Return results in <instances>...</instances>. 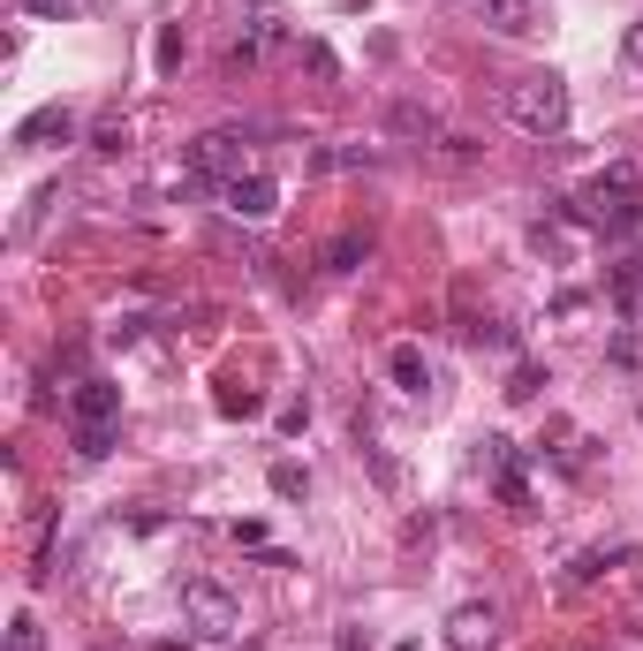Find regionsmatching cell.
I'll use <instances>...</instances> for the list:
<instances>
[{
  "label": "cell",
  "instance_id": "1",
  "mask_svg": "<svg viewBox=\"0 0 643 651\" xmlns=\"http://www.w3.org/2000/svg\"><path fill=\"white\" fill-rule=\"evenodd\" d=\"M499 107H507V122L530 130V137H560V130H568V84H560L553 69L515 76V84L499 91Z\"/></svg>",
  "mask_w": 643,
  "mask_h": 651
},
{
  "label": "cell",
  "instance_id": "2",
  "mask_svg": "<svg viewBox=\"0 0 643 651\" xmlns=\"http://www.w3.org/2000/svg\"><path fill=\"white\" fill-rule=\"evenodd\" d=\"M583 212L606 228V235H636L643 228V205H636V167L629 160H614L591 189H583Z\"/></svg>",
  "mask_w": 643,
  "mask_h": 651
},
{
  "label": "cell",
  "instance_id": "3",
  "mask_svg": "<svg viewBox=\"0 0 643 651\" xmlns=\"http://www.w3.org/2000/svg\"><path fill=\"white\" fill-rule=\"evenodd\" d=\"M182 622H189L197 637L227 644V637L243 629V606H235V599H227V591H220L212 576H189V584H182Z\"/></svg>",
  "mask_w": 643,
  "mask_h": 651
},
{
  "label": "cell",
  "instance_id": "4",
  "mask_svg": "<svg viewBox=\"0 0 643 651\" xmlns=\"http://www.w3.org/2000/svg\"><path fill=\"white\" fill-rule=\"evenodd\" d=\"M243 145H250V130H205L189 145V174L197 182H235L243 174Z\"/></svg>",
  "mask_w": 643,
  "mask_h": 651
},
{
  "label": "cell",
  "instance_id": "5",
  "mask_svg": "<svg viewBox=\"0 0 643 651\" xmlns=\"http://www.w3.org/2000/svg\"><path fill=\"white\" fill-rule=\"evenodd\" d=\"M220 205H227V220L265 228V220L281 212V182H273V174H235V182H220Z\"/></svg>",
  "mask_w": 643,
  "mask_h": 651
},
{
  "label": "cell",
  "instance_id": "6",
  "mask_svg": "<svg viewBox=\"0 0 643 651\" xmlns=\"http://www.w3.org/2000/svg\"><path fill=\"white\" fill-rule=\"evenodd\" d=\"M69 137H76V114H69V107H38V114L15 122V152H53V145H69Z\"/></svg>",
  "mask_w": 643,
  "mask_h": 651
},
{
  "label": "cell",
  "instance_id": "7",
  "mask_svg": "<svg viewBox=\"0 0 643 651\" xmlns=\"http://www.w3.org/2000/svg\"><path fill=\"white\" fill-rule=\"evenodd\" d=\"M447 644L455 651H492L499 644V606H478V599L455 606V614H447Z\"/></svg>",
  "mask_w": 643,
  "mask_h": 651
},
{
  "label": "cell",
  "instance_id": "8",
  "mask_svg": "<svg viewBox=\"0 0 643 651\" xmlns=\"http://www.w3.org/2000/svg\"><path fill=\"white\" fill-rule=\"evenodd\" d=\"M69 417H76V425H114V417H122V386H114V379H76Z\"/></svg>",
  "mask_w": 643,
  "mask_h": 651
},
{
  "label": "cell",
  "instance_id": "9",
  "mask_svg": "<svg viewBox=\"0 0 643 651\" xmlns=\"http://www.w3.org/2000/svg\"><path fill=\"white\" fill-rule=\"evenodd\" d=\"M484 30H499V38H530L537 23H545V0H478Z\"/></svg>",
  "mask_w": 643,
  "mask_h": 651
},
{
  "label": "cell",
  "instance_id": "10",
  "mask_svg": "<svg viewBox=\"0 0 643 651\" xmlns=\"http://www.w3.org/2000/svg\"><path fill=\"white\" fill-rule=\"evenodd\" d=\"M386 371H394V386H401V394H424V386H432V364H424V348H417V341H401V348L386 356Z\"/></svg>",
  "mask_w": 643,
  "mask_h": 651
},
{
  "label": "cell",
  "instance_id": "11",
  "mask_svg": "<svg viewBox=\"0 0 643 651\" xmlns=\"http://www.w3.org/2000/svg\"><path fill=\"white\" fill-rule=\"evenodd\" d=\"M386 130H394V137H440V114L417 107V99H394V107H386Z\"/></svg>",
  "mask_w": 643,
  "mask_h": 651
},
{
  "label": "cell",
  "instance_id": "12",
  "mask_svg": "<svg viewBox=\"0 0 643 651\" xmlns=\"http://www.w3.org/2000/svg\"><path fill=\"white\" fill-rule=\"evenodd\" d=\"M311 167H319V174H341V167H379V152H371V145H333V152H311Z\"/></svg>",
  "mask_w": 643,
  "mask_h": 651
},
{
  "label": "cell",
  "instance_id": "13",
  "mask_svg": "<svg viewBox=\"0 0 643 651\" xmlns=\"http://www.w3.org/2000/svg\"><path fill=\"white\" fill-rule=\"evenodd\" d=\"M363 250H371V235H333V243H325V273H348Z\"/></svg>",
  "mask_w": 643,
  "mask_h": 651
},
{
  "label": "cell",
  "instance_id": "14",
  "mask_svg": "<svg viewBox=\"0 0 643 651\" xmlns=\"http://www.w3.org/2000/svg\"><path fill=\"white\" fill-rule=\"evenodd\" d=\"M76 455H84V463L114 455V425H76Z\"/></svg>",
  "mask_w": 643,
  "mask_h": 651
},
{
  "label": "cell",
  "instance_id": "15",
  "mask_svg": "<svg viewBox=\"0 0 643 651\" xmlns=\"http://www.w3.org/2000/svg\"><path fill=\"white\" fill-rule=\"evenodd\" d=\"M8 651H46V629H38V614H15V622H8Z\"/></svg>",
  "mask_w": 643,
  "mask_h": 651
},
{
  "label": "cell",
  "instance_id": "16",
  "mask_svg": "<svg viewBox=\"0 0 643 651\" xmlns=\"http://www.w3.org/2000/svg\"><path fill=\"white\" fill-rule=\"evenodd\" d=\"M499 500H507V507H530V486H522V463H515V455L499 463Z\"/></svg>",
  "mask_w": 643,
  "mask_h": 651
},
{
  "label": "cell",
  "instance_id": "17",
  "mask_svg": "<svg viewBox=\"0 0 643 651\" xmlns=\"http://www.w3.org/2000/svg\"><path fill=\"white\" fill-rule=\"evenodd\" d=\"M273 492H281V500H304V492H311V470H296V463H273Z\"/></svg>",
  "mask_w": 643,
  "mask_h": 651
},
{
  "label": "cell",
  "instance_id": "18",
  "mask_svg": "<svg viewBox=\"0 0 643 651\" xmlns=\"http://www.w3.org/2000/svg\"><path fill=\"white\" fill-rule=\"evenodd\" d=\"M537 386H545V371H537V364H515V379H507V402H537Z\"/></svg>",
  "mask_w": 643,
  "mask_h": 651
},
{
  "label": "cell",
  "instance_id": "19",
  "mask_svg": "<svg viewBox=\"0 0 643 651\" xmlns=\"http://www.w3.org/2000/svg\"><path fill=\"white\" fill-rule=\"evenodd\" d=\"M265 402L250 394V386H220V417H258Z\"/></svg>",
  "mask_w": 643,
  "mask_h": 651
},
{
  "label": "cell",
  "instance_id": "20",
  "mask_svg": "<svg viewBox=\"0 0 643 651\" xmlns=\"http://www.w3.org/2000/svg\"><path fill=\"white\" fill-rule=\"evenodd\" d=\"M182 53H189V46H182V30L166 23L160 38H152V61H160V69H182Z\"/></svg>",
  "mask_w": 643,
  "mask_h": 651
},
{
  "label": "cell",
  "instance_id": "21",
  "mask_svg": "<svg viewBox=\"0 0 643 651\" xmlns=\"http://www.w3.org/2000/svg\"><path fill=\"white\" fill-rule=\"evenodd\" d=\"M91 145H99V152H122V145H129V122H99V137H91Z\"/></svg>",
  "mask_w": 643,
  "mask_h": 651
},
{
  "label": "cell",
  "instance_id": "22",
  "mask_svg": "<svg viewBox=\"0 0 643 651\" xmlns=\"http://www.w3.org/2000/svg\"><path fill=\"white\" fill-rule=\"evenodd\" d=\"M15 8H30V15H46V23H61V15H76V0H15Z\"/></svg>",
  "mask_w": 643,
  "mask_h": 651
},
{
  "label": "cell",
  "instance_id": "23",
  "mask_svg": "<svg viewBox=\"0 0 643 651\" xmlns=\"http://www.w3.org/2000/svg\"><path fill=\"white\" fill-rule=\"evenodd\" d=\"M311 425V402H281V432H304Z\"/></svg>",
  "mask_w": 643,
  "mask_h": 651
},
{
  "label": "cell",
  "instance_id": "24",
  "mask_svg": "<svg viewBox=\"0 0 643 651\" xmlns=\"http://www.w3.org/2000/svg\"><path fill=\"white\" fill-rule=\"evenodd\" d=\"M629 61H636V69H643V23H636V30H629Z\"/></svg>",
  "mask_w": 643,
  "mask_h": 651
},
{
  "label": "cell",
  "instance_id": "25",
  "mask_svg": "<svg viewBox=\"0 0 643 651\" xmlns=\"http://www.w3.org/2000/svg\"><path fill=\"white\" fill-rule=\"evenodd\" d=\"M152 651H189V644H152Z\"/></svg>",
  "mask_w": 643,
  "mask_h": 651
}]
</instances>
